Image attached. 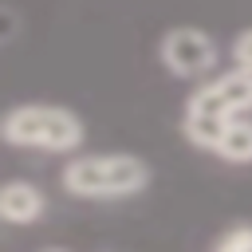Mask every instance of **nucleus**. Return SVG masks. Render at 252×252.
<instances>
[{"mask_svg":"<svg viewBox=\"0 0 252 252\" xmlns=\"http://www.w3.org/2000/svg\"><path fill=\"white\" fill-rule=\"evenodd\" d=\"M59 181L79 201H122L150 185V165L138 154H83L63 165Z\"/></svg>","mask_w":252,"mask_h":252,"instance_id":"1","label":"nucleus"},{"mask_svg":"<svg viewBox=\"0 0 252 252\" xmlns=\"http://www.w3.org/2000/svg\"><path fill=\"white\" fill-rule=\"evenodd\" d=\"M0 138L20 150H51V154H75L87 138L79 114L51 106V102H24L12 106L0 122Z\"/></svg>","mask_w":252,"mask_h":252,"instance_id":"2","label":"nucleus"},{"mask_svg":"<svg viewBox=\"0 0 252 252\" xmlns=\"http://www.w3.org/2000/svg\"><path fill=\"white\" fill-rule=\"evenodd\" d=\"M158 59L173 79H201L217 63V43L201 28H169L158 43Z\"/></svg>","mask_w":252,"mask_h":252,"instance_id":"3","label":"nucleus"},{"mask_svg":"<svg viewBox=\"0 0 252 252\" xmlns=\"http://www.w3.org/2000/svg\"><path fill=\"white\" fill-rule=\"evenodd\" d=\"M43 209H47V197H43V189L35 181L16 177V181H8L0 189V217H4V224H16V228L20 224H35L43 217Z\"/></svg>","mask_w":252,"mask_h":252,"instance_id":"4","label":"nucleus"},{"mask_svg":"<svg viewBox=\"0 0 252 252\" xmlns=\"http://www.w3.org/2000/svg\"><path fill=\"white\" fill-rule=\"evenodd\" d=\"M217 158L228 165H252V114H232L224 126V138L217 146Z\"/></svg>","mask_w":252,"mask_h":252,"instance_id":"5","label":"nucleus"},{"mask_svg":"<svg viewBox=\"0 0 252 252\" xmlns=\"http://www.w3.org/2000/svg\"><path fill=\"white\" fill-rule=\"evenodd\" d=\"M224 126H228V118H220V114H201V110L181 114V134L189 138V146L209 150V154H217V146L224 138Z\"/></svg>","mask_w":252,"mask_h":252,"instance_id":"6","label":"nucleus"},{"mask_svg":"<svg viewBox=\"0 0 252 252\" xmlns=\"http://www.w3.org/2000/svg\"><path fill=\"white\" fill-rule=\"evenodd\" d=\"M213 83L220 87V94H224L232 114H252V71L248 67H228Z\"/></svg>","mask_w":252,"mask_h":252,"instance_id":"7","label":"nucleus"},{"mask_svg":"<svg viewBox=\"0 0 252 252\" xmlns=\"http://www.w3.org/2000/svg\"><path fill=\"white\" fill-rule=\"evenodd\" d=\"M217 252H252V224H232L213 240Z\"/></svg>","mask_w":252,"mask_h":252,"instance_id":"8","label":"nucleus"},{"mask_svg":"<svg viewBox=\"0 0 252 252\" xmlns=\"http://www.w3.org/2000/svg\"><path fill=\"white\" fill-rule=\"evenodd\" d=\"M232 63L252 71V28H244V32L232 39Z\"/></svg>","mask_w":252,"mask_h":252,"instance_id":"9","label":"nucleus"}]
</instances>
